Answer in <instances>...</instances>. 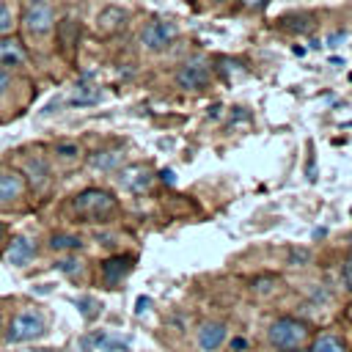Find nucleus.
Masks as SVG:
<instances>
[{
	"instance_id": "1",
	"label": "nucleus",
	"mask_w": 352,
	"mask_h": 352,
	"mask_svg": "<svg viewBox=\"0 0 352 352\" xmlns=\"http://www.w3.org/2000/svg\"><path fill=\"white\" fill-rule=\"evenodd\" d=\"M72 206L85 220H104L110 212H116V198L104 190H82Z\"/></svg>"
},
{
	"instance_id": "2",
	"label": "nucleus",
	"mask_w": 352,
	"mask_h": 352,
	"mask_svg": "<svg viewBox=\"0 0 352 352\" xmlns=\"http://www.w3.org/2000/svg\"><path fill=\"white\" fill-rule=\"evenodd\" d=\"M176 36H179V28L173 22H168V19H151L140 30V44L146 50H151V52H162V50H168L173 44Z\"/></svg>"
},
{
	"instance_id": "3",
	"label": "nucleus",
	"mask_w": 352,
	"mask_h": 352,
	"mask_svg": "<svg viewBox=\"0 0 352 352\" xmlns=\"http://www.w3.org/2000/svg\"><path fill=\"white\" fill-rule=\"evenodd\" d=\"M41 333H44V316L30 308V311H22V314L14 316V322H11L8 333H6V338H8L11 344H22V341L38 338Z\"/></svg>"
},
{
	"instance_id": "4",
	"label": "nucleus",
	"mask_w": 352,
	"mask_h": 352,
	"mask_svg": "<svg viewBox=\"0 0 352 352\" xmlns=\"http://www.w3.org/2000/svg\"><path fill=\"white\" fill-rule=\"evenodd\" d=\"M270 341L280 349H289V346H297L302 338H305V324L300 319H292V316H283L278 322H272L270 327Z\"/></svg>"
},
{
	"instance_id": "5",
	"label": "nucleus",
	"mask_w": 352,
	"mask_h": 352,
	"mask_svg": "<svg viewBox=\"0 0 352 352\" xmlns=\"http://www.w3.org/2000/svg\"><path fill=\"white\" fill-rule=\"evenodd\" d=\"M22 22H25L28 33H33V36H44V33L52 30L55 16H52V8H50L44 0H30V3L25 6V16H22Z\"/></svg>"
},
{
	"instance_id": "6",
	"label": "nucleus",
	"mask_w": 352,
	"mask_h": 352,
	"mask_svg": "<svg viewBox=\"0 0 352 352\" xmlns=\"http://www.w3.org/2000/svg\"><path fill=\"white\" fill-rule=\"evenodd\" d=\"M212 80V69L204 63V60H187L179 72H176V82L187 91H198V88H206Z\"/></svg>"
},
{
	"instance_id": "7",
	"label": "nucleus",
	"mask_w": 352,
	"mask_h": 352,
	"mask_svg": "<svg viewBox=\"0 0 352 352\" xmlns=\"http://www.w3.org/2000/svg\"><path fill=\"white\" fill-rule=\"evenodd\" d=\"M118 182H121L126 190L140 192V190H146V187L151 184V170H148V168H143V165L124 168V170H121V176H118Z\"/></svg>"
},
{
	"instance_id": "8",
	"label": "nucleus",
	"mask_w": 352,
	"mask_h": 352,
	"mask_svg": "<svg viewBox=\"0 0 352 352\" xmlns=\"http://www.w3.org/2000/svg\"><path fill=\"white\" fill-rule=\"evenodd\" d=\"M223 338H226V327H223L220 322H206V324L198 327V344H201V349H206V352L217 349V346L223 344Z\"/></svg>"
},
{
	"instance_id": "9",
	"label": "nucleus",
	"mask_w": 352,
	"mask_h": 352,
	"mask_svg": "<svg viewBox=\"0 0 352 352\" xmlns=\"http://www.w3.org/2000/svg\"><path fill=\"white\" fill-rule=\"evenodd\" d=\"M33 253H36V245H33L28 236H16V239L11 242V248H8L6 258H8L14 267H25V264L33 258Z\"/></svg>"
},
{
	"instance_id": "10",
	"label": "nucleus",
	"mask_w": 352,
	"mask_h": 352,
	"mask_svg": "<svg viewBox=\"0 0 352 352\" xmlns=\"http://www.w3.org/2000/svg\"><path fill=\"white\" fill-rule=\"evenodd\" d=\"M129 267H132V258L129 256H116V258H107L104 264H102V272H104V280L107 283H118L126 272H129Z\"/></svg>"
},
{
	"instance_id": "11",
	"label": "nucleus",
	"mask_w": 352,
	"mask_h": 352,
	"mask_svg": "<svg viewBox=\"0 0 352 352\" xmlns=\"http://www.w3.org/2000/svg\"><path fill=\"white\" fill-rule=\"evenodd\" d=\"M25 63V52L14 38H0V66H19Z\"/></svg>"
},
{
	"instance_id": "12",
	"label": "nucleus",
	"mask_w": 352,
	"mask_h": 352,
	"mask_svg": "<svg viewBox=\"0 0 352 352\" xmlns=\"http://www.w3.org/2000/svg\"><path fill=\"white\" fill-rule=\"evenodd\" d=\"M22 179L16 173H0V204H8L22 195Z\"/></svg>"
},
{
	"instance_id": "13",
	"label": "nucleus",
	"mask_w": 352,
	"mask_h": 352,
	"mask_svg": "<svg viewBox=\"0 0 352 352\" xmlns=\"http://www.w3.org/2000/svg\"><path fill=\"white\" fill-rule=\"evenodd\" d=\"M311 352H346V346L336 333H319Z\"/></svg>"
},
{
	"instance_id": "14",
	"label": "nucleus",
	"mask_w": 352,
	"mask_h": 352,
	"mask_svg": "<svg viewBox=\"0 0 352 352\" xmlns=\"http://www.w3.org/2000/svg\"><path fill=\"white\" fill-rule=\"evenodd\" d=\"M124 19H126V14L121 11V8H104L102 14H99V28L107 33H113V30H118L121 25H124Z\"/></svg>"
},
{
	"instance_id": "15",
	"label": "nucleus",
	"mask_w": 352,
	"mask_h": 352,
	"mask_svg": "<svg viewBox=\"0 0 352 352\" xmlns=\"http://www.w3.org/2000/svg\"><path fill=\"white\" fill-rule=\"evenodd\" d=\"M91 165H94V168H102V170L118 168V165H121V154H118V151H99V154L91 157Z\"/></svg>"
},
{
	"instance_id": "16",
	"label": "nucleus",
	"mask_w": 352,
	"mask_h": 352,
	"mask_svg": "<svg viewBox=\"0 0 352 352\" xmlns=\"http://www.w3.org/2000/svg\"><path fill=\"white\" fill-rule=\"evenodd\" d=\"M102 99V94L96 91V88H91V85H77V91H74V96H72V104H94V102H99Z\"/></svg>"
},
{
	"instance_id": "17",
	"label": "nucleus",
	"mask_w": 352,
	"mask_h": 352,
	"mask_svg": "<svg viewBox=\"0 0 352 352\" xmlns=\"http://www.w3.org/2000/svg\"><path fill=\"white\" fill-rule=\"evenodd\" d=\"M283 25L292 30V33H308L314 28V19L311 16H283Z\"/></svg>"
},
{
	"instance_id": "18",
	"label": "nucleus",
	"mask_w": 352,
	"mask_h": 352,
	"mask_svg": "<svg viewBox=\"0 0 352 352\" xmlns=\"http://www.w3.org/2000/svg\"><path fill=\"white\" fill-rule=\"evenodd\" d=\"M50 248H52V250H69V248H80V239H77V236H72V234H52Z\"/></svg>"
},
{
	"instance_id": "19",
	"label": "nucleus",
	"mask_w": 352,
	"mask_h": 352,
	"mask_svg": "<svg viewBox=\"0 0 352 352\" xmlns=\"http://www.w3.org/2000/svg\"><path fill=\"white\" fill-rule=\"evenodd\" d=\"M11 30H14V11L6 0H0V36H6Z\"/></svg>"
},
{
	"instance_id": "20",
	"label": "nucleus",
	"mask_w": 352,
	"mask_h": 352,
	"mask_svg": "<svg viewBox=\"0 0 352 352\" xmlns=\"http://www.w3.org/2000/svg\"><path fill=\"white\" fill-rule=\"evenodd\" d=\"M55 151H58L60 157H66V160H69V157H77V151H80V148H77L74 143H58V146H55Z\"/></svg>"
},
{
	"instance_id": "21",
	"label": "nucleus",
	"mask_w": 352,
	"mask_h": 352,
	"mask_svg": "<svg viewBox=\"0 0 352 352\" xmlns=\"http://www.w3.org/2000/svg\"><path fill=\"white\" fill-rule=\"evenodd\" d=\"M77 305L82 308V314H85L88 319H91V316L96 314V311H94V308H96V302H94V300H88V297H82V300H77Z\"/></svg>"
},
{
	"instance_id": "22",
	"label": "nucleus",
	"mask_w": 352,
	"mask_h": 352,
	"mask_svg": "<svg viewBox=\"0 0 352 352\" xmlns=\"http://www.w3.org/2000/svg\"><path fill=\"white\" fill-rule=\"evenodd\" d=\"M58 270L72 275V272H77V270H80V264H77V261H72V258H66V261H58Z\"/></svg>"
},
{
	"instance_id": "23",
	"label": "nucleus",
	"mask_w": 352,
	"mask_h": 352,
	"mask_svg": "<svg viewBox=\"0 0 352 352\" xmlns=\"http://www.w3.org/2000/svg\"><path fill=\"white\" fill-rule=\"evenodd\" d=\"M344 283H346V289L352 292V258L344 264Z\"/></svg>"
},
{
	"instance_id": "24",
	"label": "nucleus",
	"mask_w": 352,
	"mask_h": 352,
	"mask_svg": "<svg viewBox=\"0 0 352 352\" xmlns=\"http://www.w3.org/2000/svg\"><path fill=\"white\" fill-rule=\"evenodd\" d=\"M8 82H11V74H8V69H0V96L6 94V88H8Z\"/></svg>"
},
{
	"instance_id": "25",
	"label": "nucleus",
	"mask_w": 352,
	"mask_h": 352,
	"mask_svg": "<svg viewBox=\"0 0 352 352\" xmlns=\"http://www.w3.org/2000/svg\"><path fill=\"white\" fill-rule=\"evenodd\" d=\"M160 176H162V182H165V184H176V173H173L170 168H162V170H160Z\"/></svg>"
},
{
	"instance_id": "26",
	"label": "nucleus",
	"mask_w": 352,
	"mask_h": 352,
	"mask_svg": "<svg viewBox=\"0 0 352 352\" xmlns=\"http://www.w3.org/2000/svg\"><path fill=\"white\" fill-rule=\"evenodd\" d=\"M148 305H151V300H148V297H138V302H135V311H138V314H143Z\"/></svg>"
},
{
	"instance_id": "27",
	"label": "nucleus",
	"mask_w": 352,
	"mask_h": 352,
	"mask_svg": "<svg viewBox=\"0 0 352 352\" xmlns=\"http://www.w3.org/2000/svg\"><path fill=\"white\" fill-rule=\"evenodd\" d=\"M305 258H308L305 250H292V261H294V264H300V261H305Z\"/></svg>"
},
{
	"instance_id": "28",
	"label": "nucleus",
	"mask_w": 352,
	"mask_h": 352,
	"mask_svg": "<svg viewBox=\"0 0 352 352\" xmlns=\"http://www.w3.org/2000/svg\"><path fill=\"white\" fill-rule=\"evenodd\" d=\"M245 346H248V341H245V338H242V336H239V338H234V341H231V349H234V352H239V349H245Z\"/></svg>"
},
{
	"instance_id": "29",
	"label": "nucleus",
	"mask_w": 352,
	"mask_h": 352,
	"mask_svg": "<svg viewBox=\"0 0 352 352\" xmlns=\"http://www.w3.org/2000/svg\"><path fill=\"white\" fill-rule=\"evenodd\" d=\"M256 292H270V278H264V280H256Z\"/></svg>"
},
{
	"instance_id": "30",
	"label": "nucleus",
	"mask_w": 352,
	"mask_h": 352,
	"mask_svg": "<svg viewBox=\"0 0 352 352\" xmlns=\"http://www.w3.org/2000/svg\"><path fill=\"white\" fill-rule=\"evenodd\" d=\"M270 0H245V6L248 8H261V6H267Z\"/></svg>"
},
{
	"instance_id": "31",
	"label": "nucleus",
	"mask_w": 352,
	"mask_h": 352,
	"mask_svg": "<svg viewBox=\"0 0 352 352\" xmlns=\"http://www.w3.org/2000/svg\"><path fill=\"white\" fill-rule=\"evenodd\" d=\"M283 352H300V349H297V346H289V349H283Z\"/></svg>"
},
{
	"instance_id": "32",
	"label": "nucleus",
	"mask_w": 352,
	"mask_h": 352,
	"mask_svg": "<svg viewBox=\"0 0 352 352\" xmlns=\"http://www.w3.org/2000/svg\"><path fill=\"white\" fill-rule=\"evenodd\" d=\"M217 3H226V0H217Z\"/></svg>"
}]
</instances>
